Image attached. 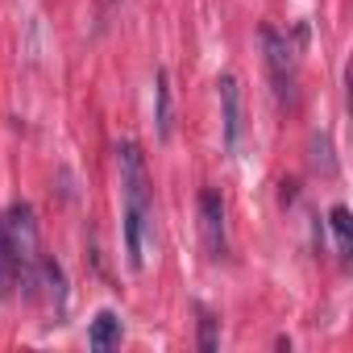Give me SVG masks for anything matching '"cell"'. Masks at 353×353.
<instances>
[{
  "label": "cell",
  "mask_w": 353,
  "mask_h": 353,
  "mask_svg": "<svg viewBox=\"0 0 353 353\" xmlns=\"http://www.w3.org/2000/svg\"><path fill=\"white\" fill-rule=\"evenodd\" d=\"M17 291V258L9 245V229H5V212H0V299H9Z\"/></svg>",
  "instance_id": "6"
},
{
  "label": "cell",
  "mask_w": 353,
  "mask_h": 353,
  "mask_svg": "<svg viewBox=\"0 0 353 353\" xmlns=\"http://www.w3.org/2000/svg\"><path fill=\"white\" fill-rule=\"evenodd\" d=\"M154 125H158V137L166 141L170 137V75L158 71L154 79Z\"/></svg>",
  "instance_id": "8"
},
{
  "label": "cell",
  "mask_w": 353,
  "mask_h": 353,
  "mask_svg": "<svg viewBox=\"0 0 353 353\" xmlns=\"http://www.w3.org/2000/svg\"><path fill=\"white\" fill-rule=\"evenodd\" d=\"M117 166H121V200H125V212H121V229H125V254H129V266H141L145 262V233H150V216H154V196H150V170H145V154L125 141L117 150Z\"/></svg>",
  "instance_id": "1"
},
{
  "label": "cell",
  "mask_w": 353,
  "mask_h": 353,
  "mask_svg": "<svg viewBox=\"0 0 353 353\" xmlns=\"http://www.w3.org/2000/svg\"><path fill=\"white\" fill-rule=\"evenodd\" d=\"M262 46H266V71H270V88L279 108H295L299 104V59L295 46L279 34V30H262Z\"/></svg>",
  "instance_id": "2"
},
{
  "label": "cell",
  "mask_w": 353,
  "mask_h": 353,
  "mask_svg": "<svg viewBox=\"0 0 353 353\" xmlns=\"http://www.w3.org/2000/svg\"><path fill=\"white\" fill-rule=\"evenodd\" d=\"M216 345H221V336H216V316H212V312H200V349L212 353Z\"/></svg>",
  "instance_id": "10"
},
{
  "label": "cell",
  "mask_w": 353,
  "mask_h": 353,
  "mask_svg": "<svg viewBox=\"0 0 353 353\" xmlns=\"http://www.w3.org/2000/svg\"><path fill=\"white\" fill-rule=\"evenodd\" d=\"M88 345H92V349H112V345H121V320H117V312H100V316L92 320Z\"/></svg>",
  "instance_id": "7"
},
{
  "label": "cell",
  "mask_w": 353,
  "mask_h": 353,
  "mask_svg": "<svg viewBox=\"0 0 353 353\" xmlns=\"http://www.w3.org/2000/svg\"><path fill=\"white\" fill-rule=\"evenodd\" d=\"M328 225H332V233H336V254L341 258H349V250H353V241H349V208H332L328 212Z\"/></svg>",
  "instance_id": "9"
},
{
  "label": "cell",
  "mask_w": 353,
  "mask_h": 353,
  "mask_svg": "<svg viewBox=\"0 0 353 353\" xmlns=\"http://www.w3.org/2000/svg\"><path fill=\"white\" fill-rule=\"evenodd\" d=\"M200 233H204V250L208 258H229V225H225V200L221 192L204 188L200 192Z\"/></svg>",
  "instance_id": "4"
},
{
  "label": "cell",
  "mask_w": 353,
  "mask_h": 353,
  "mask_svg": "<svg viewBox=\"0 0 353 353\" xmlns=\"http://www.w3.org/2000/svg\"><path fill=\"white\" fill-rule=\"evenodd\" d=\"M221 112H225V145L229 154L241 150V133H245V108H241V83L233 75H225L221 83Z\"/></svg>",
  "instance_id": "5"
},
{
  "label": "cell",
  "mask_w": 353,
  "mask_h": 353,
  "mask_svg": "<svg viewBox=\"0 0 353 353\" xmlns=\"http://www.w3.org/2000/svg\"><path fill=\"white\" fill-rule=\"evenodd\" d=\"M5 229H9L13 258H17V287L30 291L34 270H38V262H42V254H38V221H34V208L17 200V204L5 212Z\"/></svg>",
  "instance_id": "3"
}]
</instances>
